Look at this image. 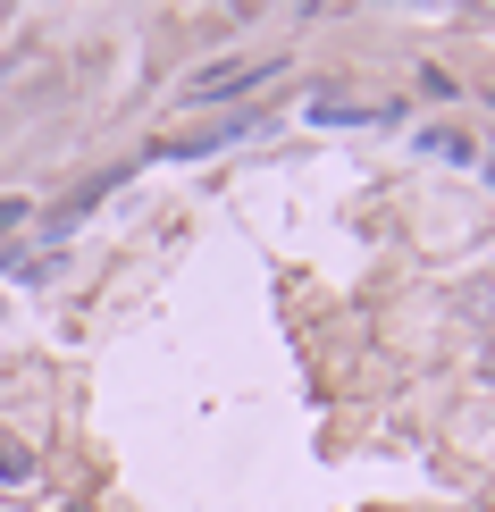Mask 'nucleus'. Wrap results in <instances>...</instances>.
Returning <instances> with one entry per match:
<instances>
[{
  "instance_id": "f257e3e1",
  "label": "nucleus",
  "mask_w": 495,
  "mask_h": 512,
  "mask_svg": "<svg viewBox=\"0 0 495 512\" xmlns=\"http://www.w3.org/2000/svg\"><path fill=\"white\" fill-rule=\"evenodd\" d=\"M269 76H277V51H269V59H219V68L185 76V101H227V93H252V84H269Z\"/></svg>"
},
{
  "instance_id": "f03ea898",
  "label": "nucleus",
  "mask_w": 495,
  "mask_h": 512,
  "mask_svg": "<svg viewBox=\"0 0 495 512\" xmlns=\"http://www.w3.org/2000/svg\"><path fill=\"white\" fill-rule=\"evenodd\" d=\"M34 471H42V462L26 454V445H17V437H0V487H34Z\"/></svg>"
},
{
  "instance_id": "7ed1b4c3",
  "label": "nucleus",
  "mask_w": 495,
  "mask_h": 512,
  "mask_svg": "<svg viewBox=\"0 0 495 512\" xmlns=\"http://www.w3.org/2000/svg\"><path fill=\"white\" fill-rule=\"evenodd\" d=\"M303 118H311V126H370L378 110H353V101H328V93H319V101H311Z\"/></svg>"
},
{
  "instance_id": "20e7f679",
  "label": "nucleus",
  "mask_w": 495,
  "mask_h": 512,
  "mask_svg": "<svg viewBox=\"0 0 495 512\" xmlns=\"http://www.w3.org/2000/svg\"><path fill=\"white\" fill-rule=\"evenodd\" d=\"M59 512H76V504H59Z\"/></svg>"
},
{
  "instance_id": "39448f33",
  "label": "nucleus",
  "mask_w": 495,
  "mask_h": 512,
  "mask_svg": "<svg viewBox=\"0 0 495 512\" xmlns=\"http://www.w3.org/2000/svg\"><path fill=\"white\" fill-rule=\"evenodd\" d=\"M487 177H495V168H487Z\"/></svg>"
}]
</instances>
